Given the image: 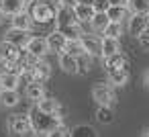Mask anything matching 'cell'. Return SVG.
<instances>
[{"mask_svg": "<svg viewBox=\"0 0 149 137\" xmlns=\"http://www.w3.org/2000/svg\"><path fill=\"white\" fill-rule=\"evenodd\" d=\"M29 121H31V129L35 135H47L55 127L61 125V119L57 115H45V113H39L37 108L29 115Z\"/></svg>", "mask_w": 149, "mask_h": 137, "instance_id": "obj_1", "label": "cell"}, {"mask_svg": "<svg viewBox=\"0 0 149 137\" xmlns=\"http://www.w3.org/2000/svg\"><path fill=\"white\" fill-rule=\"evenodd\" d=\"M6 125H8V131L13 137H35V133L31 129L29 115H10Z\"/></svg>", "mask_w": 149, "mask_h": 137, "instance_id": "obj_2", "label": "cell"}, {"mask_svg": "<svg viewBox=\"0 0 149 137\" xmlns=\"http://www.w3.org/2000/svg\"><path fill=\"white\" fill-rule=\"evenodd\" d=\"M92 96H94V100L98 102V106H108V108H112L114 102H116V94H114V90H112L110 84H96V86L92 88Z\"/></svg>", "mask_w": 149, "mask_h": 137, "instance_id": "obj_3", "label": "cell"}, {"mask_svg": "<svg viewBox=\"0 0 149 137\" xmlns=\"http://www.w3.org/2000/svg\"><path fill=\"white\" fill-rule=\"evenodd\" d=\"M80 45H82L84 53L90 55V57H98V55H102V37H98V35L82 33V37H80Z\"/></svg>", "mask_w": 149, "mask_h": 137, "instance_id": "obj_4", "label": "cell"}, {"mask_svg": "<svg viewBox=\"0 0 149 137\" xmlns=\"http://www.w3.org/2000/svg\"><path fill=\"white\" fill-rule=\"evenodd\" d=\"M29 15H31L33 23H39V25H45V23H49V21H55V8H53L51 4L43 2V0L33 6V10H31Z\"/></svg>", "mask_w": 149, "mask_h": 137, "instance_id": "obj_5", "label": "cell"}, {"mask_svg": "<svg viewBox=\"0 0 149 137\" xmlns=\"http://www.w3.org/2000/svg\"><path fill=\"white\" fill-rule=\"evenodd\" d=\"M45 41H47V47H49V51L51 53H57V55H61L63 51H65V45H68V39L55 29L53 33H49L47 37H45Z\"/></svg>", "mask_w": 149, "mask_h": 137, "instance_id": "obj_6", "label": "cell"}, {"mask_svg": "<svg viewBox=\"0 0 149 137\" xmlns=\"http://www.w3.org/2000/svg\"><path fill=\"white\" fill-rule=\"evenodd\" d=\"M25 51H29L31 55H35V57H43L45 53H49V47H47V41H45V37H31L29 39V43L25 45Z\"/></svg>", "mask_w": 149, "mask_h": 137, "instance_id": "obj_7", "label": "cell"}, {"mask_svg": "<svg viewBox=\"0 0 149 137\" xmlns=\"http://www.w3.org/2000/svg\"><path fill=\"white\" fill-rule=\"evenodd\" d=\"M149 27V15H131L129 17V33L133 37H139Z\"/></svg>", "mask_w": 149, "mask_h": 137, "instance_id": "obj_8", "label": "cell"}, {"mask_svg": "<svg viewBox=\"0 0 149 137\" xmlns=\"http://www.w3.org/2000/svg\"><path fill=\"white\" fill-rule=\"evenodd\" d=\"M55 23H57V29L59 27H68V25H76V15H74V6H59L55 10Z\"/></svg>", "mask_w": 149, "mask_h": 137, "instance_id": "obj_9", "label": "cell"}, {"mask_svg": "<svg viewBox=\"0 0 149 137\" xmlns=\"http://www.w3.org/2000/svg\"><path fill=\"white\" fill-rule=\"evenodd\" d=\"M29 39H31V35H29L27 31H19V29H13V27H10V29L6 31V35H4V41L17 45L19 49H25V45L29 43Z\"/></svg>", "mask_w": 149, "mask_h": 137, "instance_id": "obj_10", "label": "cell"}, {"mask_svg": "<svg viewBox=\"0 0 149 137\" xmlns=\"http://www.w3.org/2000/svg\"><path fill=\"white\" fill-rule=\"evenodd\" d=\"M25 4H27V0H0V13L15 17L25 10Z\"/></svg>", "mask_w": 149, "mask_h": 137, "instance_id": "obj_11", "label": "cell"}, {"mask_svg": "<svg viewBox=\"0 0 149 137\" xmlns=\"http://www.w3.org/2000/svg\"><path fill=\"white\" fill-rule=\"evenodd\" d=\"M19 53L21 49L8 41H0V62L2 64H8V62H17L19 59Z\"/></svg>", "mask_w": 149, "mask_h": 137, "instance_id": "obj_12", "label": "cell"}, {"mask_svg": "<svg viewBox=\"0 0 149 137\" xmlns=\"http://www.w3.org/2000/svg\"><path fill=\"white\" fill-rule=\"evenodd\" d=\"M104 70H106V74L114 72V70H127V57L123 53H114L110 57H104Z\"/></svg>", "mask_w": 149, "mask_h": 137, "instance_id": "obj_13", "label": "cell"}, {"mask_svg": "<svg viewBox=\"0 0 149 137\" xmlns=\"http://www.w3.org/2000/svg\"><path fill=\"white\" fill-rule=\"evenodd\" d=\"M21 102V94L19 90H0V106L4 108H13Z\"/></svg>", "mask_w": 149, "mask_h": 137, "instance_id": "obj_14", "label": "cell"}, {"mask_svg": "<svg viewBox=\"0 0 149 137\" xmlns=\"http://www.w3.org/2000/svg\"><path fill=\"white\" fill-rule=\"evenodd\" d=\"M13 29H19V31H31V27H33V19H31V15L29 13H19V15H15L13 19Z\"/></svg>", "mask_w": 149, "mask_h": 137, "instance_id": "obj_15", "label": "cell"}, {"mask_svg": "<svg viewBox=\"0 0 149 137\" xmlns=\"http://www.w3.org/2000/svg\"><path fill=\"white\" fill-rule=\"evenodd\" d=\"M129 15H131V13H129L127 6H110V8L106 10L108 21H110V23H118V25H120L125 19H129Z\"/></svg>", "mask_w": 149, "mask_h": 137, "instance_id": "obj_16", "label": "cell"}, {"mask_svg": "<svg viewBox=\"0 0 149 137\" xmlns=\"http://www.w3.org/2000/svg\"><path fill=\"white\" fill-rule=\"evenodd\" d=\"M39 113H45V115H55L57 113V108H59V104H57V100L55 98H47V96H43L39 102H37V106H35Z\"/></svg>", "mask_w": 149, "mask_h": 137, "instance_id": "obj_17", "label": "cell"}, {"mask_svg": "<svg viewBox=\"0 0 149 137\" xmlns=\"http://www.w3.org/2000/svg\"><path fill=\"white\" fill-rule=\"evenodd\" d=\"M74 15H76V21L80 25V23H92L96 13L92 6H74Z\"/></svg>", "mask_w": 149, "mask_h": 137, "instance_id": "obj_18", "label": "cell"}, {"mask_svg": "<svg viewBox=\"0 0 149 137\" xmlns=\"http://www.w3.org/2000/svg\"><path fill=\"white\" fill-rule=\"evenodd\" d=\"M114 53H120V45H118V39H108V37H102V59L104 57H110Z\"/></svg>", "mask_w": 149, "mask_h": 137, "instance_id": "obj_19", "label": "cell"}, {"mask_svg": "<svg viewBox=\"0 0 149 137\" xmlns=\"http://www.w3.org/2000/svg\"><path fill=\"white\" fill-rule=\"evenodd\" d=\"M25 96L29 98V100H35V102H39L43 96H45V90H43V84H39V82H33V84H27V88H25Z\"/></svg>", "mask_w": 149, "mask_h": 137, "instance_id": "obj_20", "label": "cell"}, {"mask_svg": "<svg viewBox=\"0 0 149 137\" xmlns=\"http://www.w3.org/2000/svg\"><path fill=\"white\" fill-rule=\"evenodd\" d=\"M68 41H80V37H82V27L76 23V25H68V27H59L57 29Z\"/></svg>", "mask_w": 149, "mask_h": 137, "instance_id": "obj_21", "label": "cell"}, {"mask_svg": "<svg viewBox=\"0 0 149 137\" xmlns=\"http://www.w3.org/2000/svg\"><path fill=\"white\" fill-rule=\"evenodd\" d=\"M59 66L65 74H78V64H76V57L74 55H68V53H61L59 55Z\"/></svg>", "mask_w": 149, "mask_h": 137, "instance_id": "obj_22", "label": "cell"}, {"mask_svg": "<svg viewBox=\"0 0 149 137\" xmlns=\"http://www.w3.org/2000/svg\"><path fill=\"white\" fill-rule=\"evenodd\" d=\"M33 72H35V82H39V84H41V82H45V80L51 76V66H49L47 62L39 59V64L35 66V70H33Z\"/></svg>", "mask_w": 149, "mask_h": 137, "instance_id": "obj_23", "label": "cell"}, {"mask_svg": "<svg viewBox=\"0 0 149 137\" xmlns=\"http://www.w3.org/2000/svg\"><path fill=\"white\" fill-rule=\"evenodd\" d=\"M127 8L133 15H147L149 10V0H127Z\"/></svg>", "mask_w": 149, "mask_h": 137, "instance_id": "obj_24", "label": "cell"}, {"mask_svg": "<svg viewBox=\"0 0 149 137\" xmlns=\"http://www.w3.org/2000/svg\"><path fill=\"white\" fill-rule=\"evenodd\" d=\"M108 82L112 86H125L129 82V70H114L108 72Z\"/></svg>", "mask_w": 149, "mask_h": 137, "instance_id": "obj_25", "label": "cell"}, {"mask_svg": "<svg viewBox=\"0 0 149 137\" xmlns=\"http://www.w3.org/2000/svg\"><path fill=\"white\" fill-rule=\"evenodd\" d=\"M19 78L17 76H10V74H0V90H17L19 88Z\"/></svg>", "mask_w": 149, "mask_h": 137, "instance_id": "obj_26", "label": "cell"}, {"mask_svg": "<svg viewBox=\"0 0 149 137\" xmlns=\"http://www.w3.org/2000/svg\"><path fill=\"white\" fill-rule=\"evenodd\" d=\"M108 23H110V21H108V17H106L104 13H96L90 25H92V29H94L96 33H102V31L106 29V25H108Z\"/></svg>", "mask_w": 149, "mask_h": 137, "instance_id": "obj_27", "label": "cell"}, {"mask_svg": "<svg viewBox=\"0 0 149 137\" xmlns=\"http://www.w3.org/2000/svg\"><path fill=\"white\" fill-rule=\"evenodd\" d=\"M123 35V25L118 23H108L106 29L102 31V37H108V39H118Z\"/></svg>", "mask_w": 149, "mask_h": 137, "instance_id": "obj_28", "label": "cell"}, {"mask_svg": "<svg viewBox=\"0 0 149 137\" xmlns=\"http://www.w3.org/2000/svg\"><path fill=\"white\" fill-rule=\"evenodd\" d=\"M96 117H98V121H100L102 125H110V123H112V119H114L112 108H108V106H98Z\"/></svg>", "mask_w": 149, "mask_h": 137, "instance_id": "obj_29", "label": "cell"}, {"mask_svg": "<svg viewBox=\"0 0 149 137\" xmlns=\"http://www.w3.org/2000/svg\"><path fill=\"white\" fill-rule=\"evenodd\" d=\"M76 64H78V74H86V72L90 70L92 57H90V55H86V53H82V55H78V57H76Z\"/></svg>", "mask_w": 149, "mask_h": 137, "instance_id": "obj_30", "label": "cell"}, {"mask_svg": "<svg viewBox=\"0 0 149 137\" xmlns=\"http://www.w3.org/2000/svg\"><path fill=\"white\" fill-rule=\"evenodd\" d=\"M23 72H25V70H23V66L19 64V59H17V62H8V64H4V74H10V76L21 78Z\"/></svg>", "mask_w": 149, "mask_h": 137, "instance_id": "obj_31", "label": "cell"}, {"mask_svg": "<svg viewBox=\"0 0 149 137\" xmlns=\"http://www.w3.org/2000/svg\"><path fill=\"white\" fill-rule=\"evenodd\" d=\"M63 53L78 57V55H82V53H84V49H82L80 41H68V45H65V51H63Z\"/></svg>", "mask_w": 149, "mask_h": 137, "instance_id": "obj_32", "label": "cell"}, {"mask_svg": "<svg viewBox=\"0 0 149 137\" xmlns=\"http://www.w3.org/2000/svg\"><path fill=\"white\" fill-rule=\"evenodd\" d=\"M72 137H96V133H94V129L92 127H88V125H80V127H76L74 131H72Z\"/></svg>", "mask_w": 149, "mask_h": 137, "instance_id": "obj_33", "label": "cell"}, {"mask_svg": "<svg viewBox=\"0 0 149 137\" xmlns=\"http://www.w3.org/2000/svg\"><path fill=\"white\" fill-rule=\"evenodd\" d=\"M92 8H94V13H104L106 15V10L110 8V2H108V0H94Z\"/></svg>", "mask_w": 149, "mask_h": 137, "instance_id": "obj_34", "label": "cell"}, {"mask_svg": "<svg viewBox=\"0 0 149 137\" xmlns=\"http://www.w3.org/2000/svg\"><path fill=\"white\" fill-rule=\"evenodd\" d=\"M68 133H70V131H68L63 125H59V127H55L51 133H47L45 137H68Z\"/></svg>", "mask_w": 149, "mask_h": 137, "instance_id": "obj_35", "label": "cell"}, {"mask_svg": "<svg viewBox=\"0 0 149 137\" xmlns=\"http://www.w3.org/2000/svg\"><path fill=\"white\" fill-rule=\"evenodd\" d=\"M137 39H139V45H141V47L149 49V27H147V29H145V31L137 37Z\"/></svg>", "mask_w": 149, "mask_h": 137, "instance_id": "obj_36", "label": "cell"}, {"mask_svg": "<svg viewBox=\"0 0 149 137\" xmlns=\"http://www.w3.org/2000/svg\"><path fill=\"white\" fill-rule=\"evenodd\" d=\"M94 0H74V6H92Z\"/></svg>", "mask_w": 149, "mask_h": 137, "instance_id": "obj_37", "label": "cell"}, {"mask_svg": "<svg viewBox=\"0 0 149 137\" xmlns=\"http://www.w3.org/2000/svg\"><path fill=\"white\" fill-rule=\"evenodd\" d=\"M43 2H47V4H51V6H63V0H43Z\"/></svg>", "mask_w": 149, "mask_h": 137, "instance_id": "obj_38", "label": "cell"}, {"mask_svg": "<svg viewBox=\"0 0 149 137\" xmlns=\"http://www.w3.org/2000/svg\"><path fill=\"white\" fill-rule=\"evenodd\" d=\"M110 6H127V0H108Z\"/></svg>", "mask_w": 149, "mask_h": 137, "instance_id": "obj_39", "label": "cell"}, {"mask_svg": "<svg viewBox=\"0 0 149 137\" xmlns=\"http://www.w3.org/2000/svg\"><path fill=\"white\" fill-rule=\"evenodd\" d=\"M143 82H145V88L149 90V70H147V72L143 74Z\"/></svg>", "mask_w": 149, "mask_h": 137, "instance_id": "obj_40", "label": "cell"}, {"mask_svg": "<svg viewBox=\"0 0 149 137\" xmlns=\"http://www.w3.org/2000/svg\"><path fill=\"white\" fill-rule=\"evenodd\" d=\"M141 137H149V129H145V131H143V135H141Z\"/></svg>", "mask_w": 149, "mask_h": 137, "instance_id": "obj_41", "label": "cell"}, {"mask_svg": "<svg viewBox=\"0 0 149 137\" xmlns=\"http://www.w3.org/2000/svg\"><path fill=\"white\" fill-rule=\"evenodd\" d=\"M2 19H4V15H2V13H0V23H2Z\"/></svg>", "mask_w": 149, "mask_h": 137, "instance_id": "obj_42", "label": "cell"}, {"mask_svg": "<svg viewBox=\"0 0 149 137\" xmlns=\"http://www.w3.org/2000/svg\"><path fill=\"white\" fill-rule=\"evenodd\" d=\"M33 2H41V0H33Z\"/></svg>", "mask_w": 149, "mask_h": 137, "instance_id": "obj_43", "label": "cell"}, {"mask_svg": "<svg viewBox=\"0 0 149 137\" xmlns=\"http://www.w3.org/2000/svg\"><path fill=\"white\" fill-rule=\"evenodd\" d=\"M147 15H149V10H147Z\"/></svg>", "mask_w": 149, "mask_h": 137, "instance_id": "obj_44", "label": "cell"}]
</instances>
